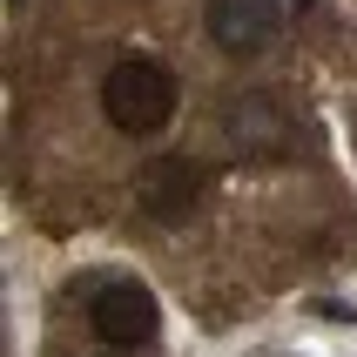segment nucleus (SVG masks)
Returning <instances> with one entry per match:
<instances>
[{"mask_svg":"<svg viewBox=\"0 0 357 357\" xmlns=\"http://www.w3.org/2000/svg\"><path fill=\"white\" fill-rule=\"evenodd\" d=\"M176 75L162 68V61H115L108 75H101V115L115 121L121 135H155V128H169L176 121Z\"/></svg>","mask_w":357,"mask_h":357,"instance_id":"f257e3e1","label":"nucleus"},{"mask_svg":"<svg viewBox=\"0 0 357 357\" xmlns=\"http://www.w3.org/2000/svg\"><path fill=\"white\" fill-rule=\"evenodd\" d=\"M88 324H95L101 344L128 351V344H149V337H155L162 310H155V297H149V283H135V277H101L95 297H88Z\"/></svg>","mask_w":357,"mask_h":357,"instance_id":"f03ea898","label":"nucleus"},{"mask_svg":"<svg viewBox=\"0 0 357 357\" xmlns=\"http://www.w3.org/2000/svg\"><path fill=\"white\" fill-rule=\"evenodd\" d=\"M135 209L149 222H162V229H182V222L202 209V169L189 155H155L142 162L135 176Z\"/></svg>","mask_w":357,"mask_h":357,"instance_id":"7ed1b4c3","label":"nucleus"},{"mask_svg":"<svg viewBox=\"0 0 357 357\" xmlns=\"http://www.w3.org/2000/svg\"><path fill=\"white\" fill-rule=\"evenodd\" d=\"M202 27L222 54H263L283 27V0H209Z\"/></svg>","mask_w":357,"mask_h":357,"instance_id":"20e7f679","label":"nucleus"},{"mask_svg":"<svg viewBox=\"0 0 357 357\" xmlns=\"http://www.w3.org/2000/svg\"><path fill=\"white\" fill-rule=\"evenodd\" d=\"M283 115L277 108H263V101H243V108H229V135H236L243 155H270V149H283Z\"/></svg>","mask_w":357,"mask_h":357,"instance_id":"39448f33","label":"nucleus"},{"mask_svg":"<svg viewBox=\"0 0 357 357\" xmlns=\"http://www.w3.org/2000/svg\"><path fill=\"white\" fill-rule=\"evenodd\" d=\"M101 357H128V351H115V344H108V351H101Z\"/></svg>","mask_w":357,"mask_h":357,"instance_id":"423d86ee","label":"nucleus"}]
</instances>
